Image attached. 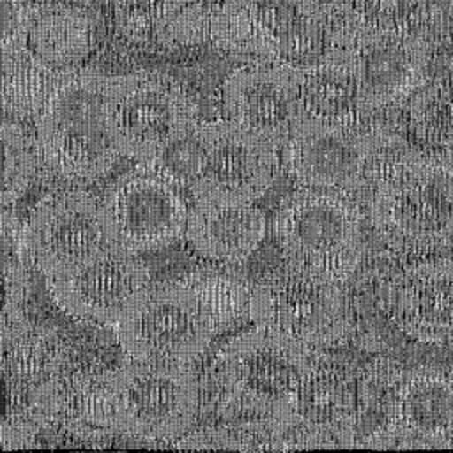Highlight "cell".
Returning <instances> with one entry per match:
<instances>
[{
	"instance_id": "1",
	"label": "cell",
	"mask_w": 453,
	"mask_h": 453,
	"mask_svg": "<svg viewBox=\"0 0 453 453\" xmlns=\"http://www.w3.org/2000/svg\"><path fill=\"white\" fill-rule=\"evenodd\" d=\"M361 18L338 2L221 0L212 11L211 41L257 62L304 74L347 64V50Z\"/></svg>"
},
{
	"instance_id": "6",
	"label": "cell",
	"mask_w": 453,
	"mask_h": 453,
	"mask_svg": "<svg viewBox=\"0 0 453 453\" xmlns=\"http://www.w3.org/2000/svg\"><path fill=\"white\" fill-rule=\"evenodd\" d=\"M214 368L221 411L265 419L288 407L297 388L313 370L311 349L255 324L221 347Z\"/></svg>"
},
{
	"instance_id": "25",
	"label": "cell",
	"mask_w": 453,
	"mask_h": 453,
	"mask_svg": "<svg viewBox=\"0 0 453 453\" xmlns=\"http://www.w3.org/2000/svg\"><path fill=\"white\" fill-rule=\"evenodd\" d=\"M4 140V179H2V205L4 209L14 203L30 186L37 166H41L35 138L7 117L2 122Z\"/></svg>"
},
{
	"instance_id": "7",
	"label": "cell",
	"mask_w": 453,
	"mask_h": 453,
	"mask_svg": "<svg viewBox=\"0 0 453 453\" xmlns=\"http://www.w3.org/2000/svg\"><path fill=\"white\" fill-rule=\"evenodd\" d=\"M104 428L150 441L182 437L198 416L200 391L188 365L131 361L101 377Z\"/></svg>"
},
{
	"instance_id": "27",
	"label": "cell",
	"mask_w": 453,
	"mask_h": 453,
	"mask_svg": "<svg viewBox=\"0 0 453 453\" xmlns=\"http://www.w3.org/2000/svg\"><path fill=\"white\" fill-rule=\"evenodd\" d=\"M253 435L244 434L237 428H226V426H218V428H205L193 432L175 444V448H186V449H257L250 441Z\"/></svg>"
},
{
	"instance_id": "3",
	"label": "cell",
	"mask_w": 453,
	"mask_h": 453,
	"mask_svg": "<svg viewBox=\"0 0 453 453\" xmlns=\"http://www.w3.org/2000/svg\"><path fill=\"white\" fill-rule=\"evenodd\" d=\"M370 221L386 246L430 255L453 246V166L441 154L407 149L379 177Z\"/></svg>"
},
{
	"instance_id": "19",
	"label": "cell",
	"mask_w": 453,
	"mask_h": 453,
	"mask_svg": "<svg viewBox=\"0 0 453 453\" xmlns=\"http://www.w3.org/2000/svg\"><path fill=\"white\" fill-rule=\"evenodd\" d=\"M393 322L423 343L453 342V258H423L407 265L389 290Z\"/></svg>"
},
{
	"instance_id": "9",
	"label": "cell",
	"mask_w": 453,
	"mask_h": 453,
	"mask_svg": "<svg viewBox=\"0 0 453 453\" xmlns=\"http://www.w3.org/2000/svg\"><path fill=\"white\" fill-rule=\"evenodd\" d=\"M180 188L154 161H140L117 177L99 200L110 242L136 255L175 242L186 234L189 214Z\"/></svg>"
},
{
	"instance_id": "14",
	"label": "cell",
	"mask_w": 453,
	"mask_h": 453,
	"mask_svg": "<svg viewBox=\"0 0 453 453\" xmlns=\"http://www.w3.org/2000/svg\"><path fill=\"white\" fill-rule=\"evenodd\" d=\"M23 244L44 280L73 271L110 244L101 203L81 188L46 195L23 225Z\"/></svg>"
},
{
	"instance_id": "5",
	"label": "cell",
	"mask_w": 453,
	"mask_h": 453,
	"mask_svg": "<svg viewBox=\"0 0 453 453\" xmlns=\"http://www.w3.org/2000/svg\"><path fill=\"white\" fill-rule=\"evenodd\" d=\"M285 262L343 283L363 255L361 211L343 191L299 186L273 218Z\"/></svg>"
},
{
	"instance_id": "23",
	"label": "cell",
	"mask_w": 453,
	"mask_h": 453,
	"mask_svg": "<svg viewBox=\"0 0 453 453\" xmlns=\"http://www.w3.org/2000/svg\"><path fill=\"white\" fill-rule=\"evenodd\" d=\"M182 281L193 288L216 329L241 319L242 313L250 315L253 285L242 273L221 265L200 267Z\"/></svg>"
},
{
	"instance_id": "15",
	"label": "cell",
	"mask_w": 453,
	"mask_h": 453,
	"mask_svg": "<svg viewBox=\"0 0 453 453\" xmlns=\"http://www.w3.org/2000/svg\"><path fill=\"white\" fill-rule=\"evenodd\" d=\"M149 285L145 262L111 242L73 271L46 278L48 292L62 311L78 320L111 327Z\"/></svg>"
},
{
	"instance_id": "26",
	"label": "cell",
	"mask_w": 453,
	"mask_h": 453,
	"mask_svg": "<svg viewBox=\"0 0 453 453\" xmlns=\"http://www.w3.org/2000/svg\"><path fill=\"white\" fill-rule=\"evenodd\" d=\"M409 129L423 145L442 149L453 131V90L419 87L411 96Z\"/></svg>"
},
{
	"instance_id": "16",
	"label": "cell",
	"mask_w": 453,
	"mask_h": 453,
	"mask_svg": "<svg viewBox=\"0 0 453 453\" xmlns=\"http://www.w3.org/2000/svg\"><path fill=\"white\" fill-rule=\"evenodd\" d=\"M453 439V372L416 368L396 384L370 448H446Z\"/></svg>"
},
{
	"instance_id": "18",
	"label": "cell",
	"mask_w": 453,
	"mask_h": 453,
	"mask_svg": "<svg viewBox=\"0 0 453 453\" xmlns=\"http://www.w3.org/2000/svg\"><path fill=\"white\" fill-rule=\"evenodd\" d=\"M221 104L226 119L269 138L280 149L304 117L299 76L267 62L232 71L221 85Z\"/></svg>"
},
{
	"instance_id": "21",
	"label": "cell",
	"mask_w": 453,
	"mask_h": 453,
	"mask_svg": "<svg viewBox=\"0 0 453 453\" xmlns=\"http://www.w3.org/2000/svg\"><path fill=\"white\" fill-rule=\"evenodd\" d=\"M124 37L159 46H191L211 39L212 11L198 0H117Z\"/></svg>"
},
{
	"instance_id": "20",
	"label": "cell",
	"mask_w": 453,
	"mask_h": 453,
	"mask_svg": "<svg viewBox=\"0 0 453 453\" xmlns=\"http://www.w3.org/2000/svg\"><path fill=\"white\" fill-rule=\"evenodd\" d=\"M184 235L203 258L234 265L244 262L262 242L265 216L253 203L195 200Z\"/></svg>"
},
{
	"instance_id": "17",
	"label": "cell",
	"mask_w": 453,
	"mask_h": 453,
	"mask_svg": "<svg viewBox=\"0 0 453 453\" xmlns=\"http://www.w3.org/2000/svg\"><path fill=\"white\" fill-rule=\"evenodd\" d=\"M94 44V19L80 4L48 0L25 5L14 34L2 41V57L23 58L69 76L81 69Z\"/></svg>"
},
{
	"instance_id": "11",
	"label": "cell",
	"mask_w": 453,
	"mask_h": 453,
	"mask_svg": "<svg viewBox=\"0 0 453 453\" xmlns=\"http://www.w3.org/2000/svg\"><path fill=\"white\" fill-rule=\"evenodd\" d=\"M198 165L188 189L195 200L255 203L276 180L280 147L230 120L198 122Z\"/></svg>"
},
{
	"instance_id": "10",
	"label": "cell",
	"mask_w": 453,
	"mask_h": 453,
	"mask_svg": "<svg viewBox=\"0 0 453 453\" xmlns=\"http://www.w3.org/2000/svg\"><path fill=\"white\" fill-rule=\"evenodd\" d=\"M250 319L310 349L338 343L349 327L340 283L288 262L253 285Z\"/></svg>"
},
{
	"instance_id": "13",
	"label": "cell",
	"mask_w": 453,
	"mask_h": 453,
	"mask_svg": "<svg viewBox=\"0 0 453 453\" xmlns=\"http://www.w3.org/2000/svg\"><path fill=\"white\" fill-rule=\"evenodd\" d=\"M356 87L357 110L372 115L411 99L425 85L430 51L416 32L361 18L345 58Z\"/></svg>"
},
{
	"instance_id": "28",
	"label": "cell",
	"mask_w": 453,
	"mask_h": 453,
	"mask_svg": "<svg viewBox=\"0 0 453 453\" xmlns=\"http://www.w3.org/2000/svg\"><path fill=\"white\" fill-rule=\"evenodd\" d=\"M442 156L448 159V163L453 166V131L448 134L444 145H442Z\"/></svg>"
},
{
	"instance_id": "8",
	"label": "cell",
	"mask_w": 453,
	"mask_h": 453,
	"mask_svg": "<svg viewBox=\"0 0 453 453\" xmlns=\"http://www.w3.org/2000/svg\"><path fill=\"white\" fill-rule=\"evenodd\" d=\"M113 331L131 361L189 365L209 347L218 329L193 288L180 280L143 288Z\"/></svg>"
},
{
	"instance_id": "24",
	"label": "cell",
	"mask_w": 453,
	"mask_h": 453,
	"mask_svg": "<svg viewBox=\"0 0 453 453\" xmlns=\"http://www.w3.org/2000/svg\"><path fill=\"white\" fill-rule=\"evenodd\" d=\"M64 78L23 58L2 57V104L5 117L35 119Z\"/></svg>"
},
{
	"instance_id": "2",
	"label": "cell",
	"mask_w": 453,
	"mask_h": 453,
	"mask_svg": "<svg viewBox=\"0 0 453 453\" xmlns=\"http://www.w3.org/2000/svg\"><path fill=\"white\" fill-rule=\"evenodd\" d=\"M120 78L78 69L50 94L34 119L39 161L50 175L71 184L94 182L119 161L111 104Z\"/></svg>"
},
{
	"instance_id": "12",
	"label": "cell",
	"mask_w": 453,
	"mask_h": 453,
	"mask_svg": "<svg viewBox=\"0 0 453 453\" xmlns=\"http://www.w3.org/2000/svg\"><path fill=\"white\" fill-rule=\"evenodd\" d=\"M196 126V106L173 78L154 71L122 74L111 104V127L122 156L157 161Z\"/></svg>"
},
{
	"instance_id": "4",
	"label": "cell",
	"mask_w": 453,
	"mask_h": 453,
	"mask_svg": "<svg viewBox=\"0 0 453 453\" xmlns=\"http://www.w3.org/2000/svg\"><path fill=\"white\" fill-rule=\"evenodd\" d=\"M365 119L338 124L303 117L281 147L290 177L299 186L343 193L373 188L382 172L411 147L393 129Z\"/></svg>"
},
{
	"instance_id": "22",
	"label": "cell",
	"mask_w": 453,
	"mask_h": 453,
	"mask_svg": "<svg viewBox=\"0 0 453 453\" xmlns=\"http://www.w3.org/2000/svg\"><path fill=\"white\" fill-rule=\"evenodd\" d=\"M304 117L354 124L368 115L357 110L356 87L347 64H331L297 74Z\"/></svg>"
},
{
	"instance_id": "29",
	"label": "cell",
	"mask_w": 453,
	"mask_h": 453,
	"mask_svg": "<svg viewBox=\"0 0 453 453\" xmlns=\"http://www.w3.org/2000/svg\"><path fill=\"white\" fill-rule=\"evenodd\" d=\"M62 2H71V4H85V2H90V0H62Z\"/></svg>"
}]
</instances>
